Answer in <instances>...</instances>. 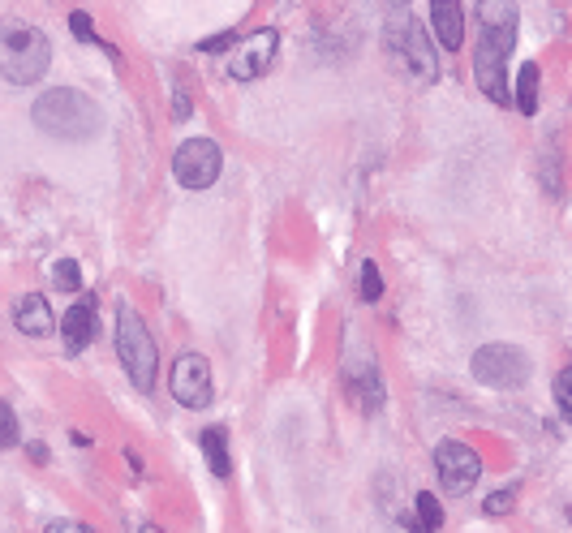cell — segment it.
<instances>
[{"instance_id":"9","label":"cell","mask_w":572,"mask_h":533,"mask_svg":"<svg viewBox=\"0 0 572 533\" xmlns=\"http://www.w3.org/2000/svg\"><path fill=\"white\" fill-rule=\"evenodd\" d=\"M435 473L448 495H465L482 478V456L461 439H443L435 448Z\"/></svg>"},{"instance_id":"11","label":"cell","mask_w":572,"mask_h":533,"mask_svg":"<svg viewBox=\"0 0 572 533\" xmlns=\"http://www.w3.org/2000/svg\"><path fill=\"white\" fill-rule=\"evenodd\" d=\"M61 340L69 353H82L95 340V297H82L61 314Z\"/></svg>"},{"instance_id":"15","label":"cell","mask_w":572,"mask_h":533,"mask_svg":"<svg viewBox=\"0 0 572 533\" xmlns=\"http://www.w3.org/2000/svg\"><path fill=\"white\" fill-rule=\"evenodd\" d=\"M198 448H203V456H207V465H211L216 478H228V473H233V456H228V439H224L220 426H207L203 435H198Z\"/></svg>"},{"instance_id":"18","label":"cell","mask_w":572,"mask_h":533,"mask_svg":"<svg viewBox=\"0 0 572 533\" xmlns=\"http://www.w3.org/2000/svg\"><path fill=\"white\" fill-rule=\"evenodd\" d=\"M52 284L65 288V293H78V288H82V267L74 263V258H61V263L52 267Z\"/></svg>"},{"instance_id":"22","label":"cell","mask_w":572,"mask_h":533,"mask_svg":"<svg viewBox=\"0 0 572 533\" xmlns=\"http://www.w3.org/2000/svg\"><path fill=\"white\" fill-rule=\"evenodd\" d=\"M555 405H560V413L572 422V366H564L555 374Z\"/></svg>"},{"instance_id":"2","label":"cell","mask_w":572,"mask_h":533,"mask_svg":"<svg viewBox=\"0 0 572 533\" xmlns=\"http://www.w3.org/2000/svg\"><path fill=\"white\" fill-rule=\"evenodd\" d=\"M35 129H44L52 138L65 142H87L99 129V108L91 104V95L74 91V86H56V91H44L31 108Z\"/></svg>"},{"instance_id":"16","label":"cell","mask_w":572,"mask_h":533,"mask_svg":"<svg viewBox=\"0 0 572 533\" xmlns=\"http://www.w3.org/2000/svg\"><path fill=\"white\" fill-rule=\"evenodd\" d=\"M349 392H353V400L362 405L366 413H379L383 409V383H379V370L370 366V370H362L357 379H349Z\"/></svg>"},{"instance_id":"17","label":"cell","mask_w":572,"mask_h":533,"mask_svg":"<svg viewBox=\"0 0 572 533\" xmlns=\"http://www.w3.org/2000/svg\"><path fill=\"white\" fill-rule=\"evenodd\" d=\"M538 82H542V69L534 61H525L517 69V91H512V99H517V108L525 112V117H534L538 112Z\"/></svg>"},{"instance_id":"21","label":"cell","mask_w":572,"mask_h":533,"mask_svg":"<svg viewBox=\"0 0 572 533\" xmlns=\"http://www.w3.org/2000/svg\"><path fill=\"white\" fill-rule=\"evenodd\" d=\"M69 31H74V39H78V43H104V39L95 35V22H91V13H82V9H74V13H69ZM104 48H108V43H104ZM108 52H117V48H108Z\"/></svg>"},{"instance_id":"24","label":"cell","mask_w":572,"mask_h":533,"mask_svg":"<svg viewBox=\"0 0 572 533\" xmlns=\"http://www.w3.org/2000/svg\"><path fill=\"white\" fill-rule=\"evenodd\" d=\"M512 503H517V495H512V491H495V495H486L482 512H486V516H504V512L512 508Z\"/></svg>"},{"instance_id":"12","label":"cell","mask_w":572,"mask_h":533,"mask_svg":"<svg viewBox=\"0 0 572 533\" xmlns=\"http://www.w3.org/2000/svg\"><path fill=\"white\" fill-rule=\"evenodd\" d=\"M13 323H18L22 336H52L56 314H52L44 293H26V297L13 301Z\"/></svg>"},{"instance_id":"19","label":"cell","mask_w":572,"mask_h":533,"mask_svg":"<svg viewBox=\"0 0 572 533\" xmlns=\"http://www.w3.org/2000/svg\"><path fill=\"white\" fill-rule=\"evenodd\" d=\"M418 521H422V533H435L443 525V508H439V499L431 491L418 495Z\"/></svg>"},{"instance_id":"20","label":"cell","mask_w":572,"mask_h":533,"mask_svg":"<svg viewBox=\"0 0 572 533\" xmlns=\"http://www.w3.org/2000/svg\"><path fill=\"white\" fill-rule=\"evenodd\" d=\"M357 293H362V301H379L383 297V276H379V263H362V280H357Z\"/></svg>"},{"instance_id":"14","label":"cell","mask_w":572,"mask_h":533,"mask_svg":"<svg viewBox=\"0 0 572 533\" xmlns=\"http://www.w3.org/2000/svg\"><path fill=\"white\" fill-rule=\"evenodd\" d=\"M478 26L517 43V0H478Z\"/></svg>"},{"instance_id":"8","label":"cell","mask_w":572,"mask_h":533,"mask_svg":"<svg viewBox=\"0 0 572 533\" xmlns=\"http://www.w3.org/2000/svg\"><path fill=\"white\" fill-rule=\"evenodd\" d=\"M168 392L185 409H207L211 405V362L203 353H181L168 370Z\"/></svg>"},{"instance_id":"7","label":"cell","mask_w":572,"mask_h":533,"mask_svg":"<svg viewBox=\"0 0 572 533\" xmlns=\"http://www.w3.org/2000/svg\"><path fill=\"white\" fill-rule=\"evenodd\" d=\"M220 147L211 138H185L173 155V177L185 190H211L220 181Z\"/></svg>"},{"instance_id":"3","label":"cell","mask_w":572,"mask_h":533,"mask_svg":"<svg viewBox=\"0 0 572 533\" xmlns=\"http://www.w3.org/2000/svg\"><path fill=\"white\" fill-rule=\"evenodd\" d=\"M117 357H121L125 374L134 379V387L151 392L155 374H160V353H155L151 331H147V323H142V314L134 306L117 310Z\"/></svg>"},{"instance_id":"27","label":"cell","mask_w":572,"mask_h":533,"mask_svg":"<svg viewBox=\"0 0 572 533\" xmlns=\"http://www.w3.org/2000/svg\"><path fill=\"white\" fill-rule=\"evenodd\" d=\"M138 533H164V529H160V525H142Z\"/></svg>"},{"instance_id":"1","label":"cell","mask_w":572,"mask_h":533,"mask_svg":"<svg viewBox=\"0 0 572 533\" xmlns=\"http://www.w3.org/2000/svg\"><path fill=\"white\" fill-rule=\"evenodd\" d=\"M48 65H52V48L39 26L0 18V78L13 86H35L48 74Z\"/></svg>"},{"instance_id":"6","label":"cell","mask_w":572,"mask_h":533,"mask_svg":"<svg viewBox=\"0 0 572 533\" xmlns=\"http://www.w3.org/2000/svg\"><path fill=\"white\" fill-rule=\"evenodd\" d=\"M276 52H280V31L276 26H259V31H250L246 39L233 43V52H228V61H224V74L233 82H254L271 69Z\"/></svg>"},{"instance_id":"25","label":"cell","mask_w":572,"mask_h":533,"mask_svg":"<svg viewBox=\"0 0 572 533\" xmlns=\"http://www.w3.org/2000/svg\"><path fill=\"white\" fill-rule=\"evenodd\" d=\"M48 533H95L87 525H48Z\"/></svg>"},{"instance_id":"4","label":"cell","mask_w":572,"mask_h":533,"mask_svg":"<svg viewBox=\"0 0 572 533\" xmlns=\"http://www.w3.org/2000/svg\"><path fill=\"white\" fill-rule=\"evenodd\" d=\"M512 48H517V43L499 39L491 31H482L478 43H474V82H478V91L499 108L512 104V91H508V56H512Z\"/></svg>"},{"instance_id":"26","label":"cell","mask_w":572,"mask_h":533,"mask_svg":"<svg viewBox=\"0 0 572 533\" xmlns=\"http://www.w3.org/2000/svg\"><path fill=\"white\" fill-rule=\"evenodd\" d=\"M31 460H35V465H48V448H44V443H31Z\"/></svg>"},{"instance_id":"13","label":"cell","mask_w":572,"mask_h":533,"mask_svg":"<svg viewBox=\"0 0 572 533\" xmlns=\"http://www.w3.org/2000/svg\"><path fill=\"white\" fill-rule=\"evenodd\" d=\"M405 65L418 74L422 82H431L439 74V61H435V35L426 31V26L413 22L409 35H405Z\"/></svg>"},{"instance_id":"5","label":"cell","mask_w":572,"mask_h":533,"mask_svg":"<svg viewBox=\"0 0 572 533\" xmlns=\"http://www.w3.org/2000/svg\"><path fill=\"white\" fill-rule=\"evenodd\" d=\"M469 370H474L478 383L508 392V387H525V379H529V357L517 349V344L491 340V344H482V349L469 357Z\"/></svg>"},{"instance_id":"10","label":"cell","mask_w":572,"mask_h":533,"mask_svg":"<svg viewBox=\"0 0 572 533\" xmlns=\"http://www.w3.org/2000/svg\"><path fill=\"white\" fill-rule=\"evenodd\" d=\"M431 31L443 52H461V43H465L461 0H431Z\"/></svg>"},{"instance_id":"23","label":"cell","mask_w":572,"mask_h":533,"mask_svg":"<svg viewBox=\"0 0 572 533\" xmlns=\"http://www.w3.org/2000/svg\"><path fill=\"white\" fill-rule=\"evenodd\" d=\"M0 448H18V417L0 400Z\"/></svg>"}]
</instances>
